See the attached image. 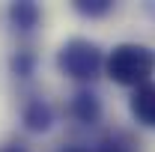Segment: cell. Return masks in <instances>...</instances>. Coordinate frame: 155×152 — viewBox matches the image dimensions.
<instances>
[{"label": "cell", "mask_w": 155, "mask_h": 152, "mask_svg": "<svg viewBox=\"0 0 155 152\" xmlns=\"http://www.w3.org/2000/svg\"><path fill=\"white\" fill-rule=\"evenodd\" d=\"M39 18H42V9H39L33 0H18V3L9 6V21H12V27L21 30V33H30L39 24Z\"/></svg>", "instance_id": "cell-5"}, {"label": "cell", "mask_w": 155, "mask_h": 152, "mask_svg": "<svg viewBox=\"0 0 155 152\" xmlns=\"http://www.w3.org/2000/svg\"><path fill=\"white\" fill-rule=\"evenodd\" d=\"M57 66L60 72L72 81H96L104 69V54L96 42L90 39H69L57 54Z\"/></svg>", "instance_id": "cell-2"}, {"label": "cell", "mask_w": 155, "mask_h": 152, "mask_svg": "<svg viewBox=\"0 0 155 152\" xmlns=\"http://www.w3.org/2000/svg\"><path fill=\"white\" fill-rule=\"evenodd\" d=\"M54 122V111L45 98H33L27 107H24V125L30 131H48Z\"/></svg>", "instance_id": "cell-6"}, {"label": "cell", "mask_w": 155, "mask_h": 152, "mask_svg": "<svg viewBox=\"0 0 155 152\" xmlns=\"http://www.w3.org/2000/svg\"><path fill=\"white\" fill-rule=\"evenodd\" d=\"M60 152H90L87 146H81V143H69V146H63Z\"/></svg>", "instance_id": "cell-9"}, {"label": "cell", "mask_w": 155, "mask_h": 152, "mask_svg": "<svg viewBox=\"0 0 155 152\" xmlns=\"http://www.w3.org/2000/svg\"><path fill=\"white\" fill-rule=\"evenodd\" d=\"M72 6H75V12L87 15V18H101V15H107L114 9L110 0H75Z\"/></svg>", "instance_id": "cell-7"}, {"label": "cell", "mask_w": 155, "mask_h": 152, "mask_svg": "<svg viewBox=\"0 0 155 152\" xmlns=\"http://www.w3.org/2000/svg\"><path fill=\"white\" fill-rule=\"evenodd\" d=\"M104 72L119 87H143L155 75V51L140 42H122L104 57Z\"/></svg>", "instance_id": "cell-1"}, {"label": "cell", "mask_w": 155, "mask_h": 152, "mask_svg": "<svg viewBox=\"0 0 155 152\" xmlns=\"http://www.w3.org/2000/svg\"><path fill=\"white\" fill-rule=\"evenodd\" d=\"M12 69H15V75L27 78L30 72H33V57H30V54H18V57L12 60Z\"/></svg>", "instance_id": "cell-8"}, {"label": "cell", "mask_w": 155, "mask_h": 152, "mask_svg": "<svg viewBox=\"0 0 155 152\" xmlns=\"http://www.w3.org/2000/svg\"><path fill=\"white\" fill-rule=\"evenodd\" d=\"M128 107H131V116H134L143 128H155V81L137 87L134 93H131Z\"/></svg>", "instance_id": "cell-3"}, {"label": "cell", "mask_w": 155, "mask_h": 152, "mask_svg": "<svg viewBox=\"0 0 155 152\" xmlns=\"http://www.w3.org/2000/svg\"><path fill=\"white\" fill-rule=\"evenodd\" d=\"M69 114L75 116L78 122H84V125H93V122H98V116H101V101H98L96 93L81 90V93H75L72 104H69Z\"/></svg>", "instance_id": "cell-4"}, {"label": "cell", "mask_w": 155, "mask_h": 152, "mask_svg": "<svg viewBox=\"0 0 155 152\" xmlns=\"http://www.w3.org/2000/svg\"><path fill=\"white\" fill-rule=\"evenodd\" d=\"M0 152H27V149L18 146V143H6V146H0Z\"/></svg>", "instance_id": "cell-10"}]
</instances>
